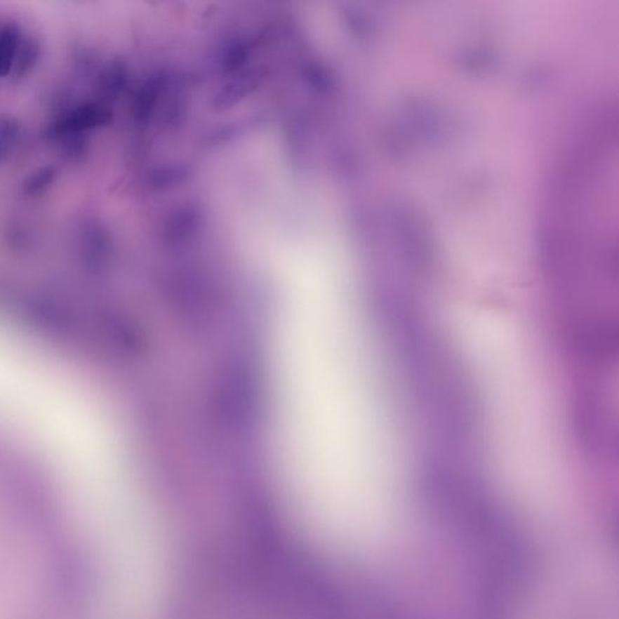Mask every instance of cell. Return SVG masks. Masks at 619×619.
<instances>
[{
	"instance_id": "obj_1",
	"label": "cell",
	"mask_w": 619,
	"mask_h": 619,
	"mask_svg": "<svg viewBox=\"0 0 619 619\" xmlns=\"http://www.w3.org/2000/svg\"><path fill=\"white\" fill-rule=\"evenodd\" d=\"M112 117V113L103 105L84 103L58 119L50 128V133L56 137L83 135V132L109 124Z\"/></svg>"
},
{
	"instance_id": "obj_2",
	"label": "cell",
	"mask_w": 619,
	"mask_h": 619,
	"mask_svg": "<svg viewBox=\"0 0 619 619\" xmlns=\"http://www.w3.org/2000/svg\"><path fill=\"white\" fill-rule=\"evenodd\" d=\"M20 41L21 33L15 23H6L0 29V78L13 72Z\"/></svg>"
},
{
	"instance_id": "obj_3",
	"label": "cell",
	"mask_w": 619,
	"mask_h": 619,
	"mask_svg": "<svg viewBox=\"0 0 619 619\" xmlns=\"http://www.w3.org/2000/svg\"><path fill=\"white\" fill-rule=\"evenodd\" d=\"M40 48L38 41L32 36L21 38L18 45V53L13 63V78L21 79L26 76L39 60Z\"/></svg>"
},
{
	"instance_id": "obj_4",
	"label": "cell",
	"mask_w": 619,
	"mask_h": 619,
	"mask_svg": "<svg viewBox=\"0 0 619 619\" xmlns=\"http://www.w3.org/2000/svg\"><path fill=\"white\" fill-rule=\"evenodd\" d=\"M57 172L53 166H45L34 171L25 182L23 189L27 195H39L53 183Z\"/></svg>"
}]
</instances>
